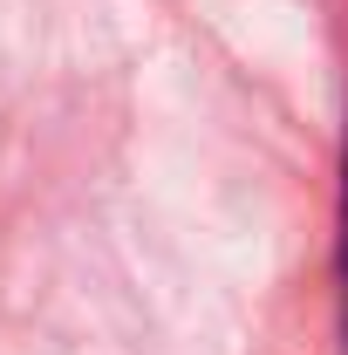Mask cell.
I'll list each match as a JSON object with an SVG mask.
<instances>
[{"label": "cell", "mask_w": 348, "mask_h": 355, "mask_svg": "<svg viewBox=\"0 0 348 355\" xmlns=\"http://www.w3.org/2000/svg\"><path fill=\"white\" fill-rule=\"evenodd\" d=\"M342 308H348V225H342Z\"/></svg>", "instance_id": "obj_1"}]
</instances>
